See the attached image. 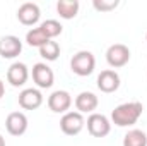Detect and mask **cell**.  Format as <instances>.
Listing matches in <instances>:
<instances>
[{"label":"cell","instance_id":"22","mask_svg":"<svg viewBox=\"0 0 147 146\" xmlns=\"http://www.w3.org/2000/svg\"><path fill=\"white\" fill-rule=\"evenodd\" d=\"M0 146H5V139H3V136L0 134Z\"/></svg>","mask_w":147,"mask_h":146},{"label":"cell","instance_id":"4","mask_svg":"<svg viewBox=\"0 0 147 146\" xmlns=\"http://www.w3.org/2000/svg\"><path fill=\"white\" fill-rule=\"evenodd\" d=\"M128 60H130V50L123 43H115L106 50V62L115 69H120V67L127 65Z\"/></svg>","mask_w":147,"mask_h":146},{"label":"cell","instance_id":"17","mask_svg":"<svg viewBox=\"0 0 147 146\" xmlns=\"http://www.w3.org/2000/svg\"><path fill=\"white\" fill-rule=\"evenodd\" d=\"M48 41H50V38L41 31V28H33V29H29L28 35H26V43H28L29 46H38V48H41V46H43L45 43H48Z\"/></svg>","mask_w":147,"mask_h":146},{"label":"cell","instance_id":"20","mask_svg":"<svg viewBox=\"0 0 147 146\" xmlns=\"http://www.w3.org/2000/svg\"><path fill=\"white\" fill-rule=\"evenodd\" d=\"M118 3H120L118 0H94L92 7L99 12H110V10L118 7Z\"/></svg>","mask_w":147,"mask_h":146},{"label":"cell","instance_id":"13","mask_svg":"<svg viewBox=\"0 0 147 146\" xmlns=\"http://www.w3.org/2000/svg\"><path fill=\"white\" fill-rule=\"evenodd\" d=\"M98 88L103 93H115L120 88V76H118V72H115L113 69L101 71V74L98 76Z\"/></svg>","mask_w":147,"mask_h":146},{"label":"cell","instance_id":"12","mask_svg":"<svg viewBox=\"0 0 147 146\" xmlns=\"http://www.w3.org/2000/svg\"><path fill=\"white\" fill-rule=\"evenodd\" d=\"M29 77V71H28V65L22 64V62H14L9 71H7V81L14 86V88H19V86H24L26 81Z\"/></svg>","mask_w":147,"mask_h":146},{"label":"cell","instance_id":"14","mask_svg":"<svg viewBox=\"0 0 147 146\" xmlns=\"http://www.w3.org/2000/svg\"><path fill=\"white\" fill-rule=\"evenodd\" d=\"M98 103H99L98 96L91 91H82L75 96V108L79 113H94Z\"/></svg>","mask_w":147,"mask_h":146},{"label":"cell","instance_id":"8","mask_svg":"<svg viewBox=\"0 0 147 146\" xmlns=\"http://www.w3.org/2000/svg\"><path fill=\"white\" fill-rule=\"evenodd\" d=\"M41 17V10L36 3L33 2H24L19 9H17V19L21 24L24 26H34Z\"/></svg>","mask_w":147,"mask_h":146},{"label":"cell","instance_id":"23","mask_svg":"<svg viewBox=\"0 0 147 146\" xmlns=\"http://www.w3.org/2000/svg\"><path fill=\"white\" fill-rule=\"evenodd\" d=\"M146 41H147V35H146Z\"/></svg>","mask_w":147,"mask_h":146},{"label":"cell","instance_id":"16","mask_svg":"<svg viewBox=\"0 0 147 146\" xmlns=\"http://www.w3.org/2000/svg\"><path fill=\"white\" fill-rule=\"evenodd\" d=\"M123 146H147V134L140 129H132L125 134Z\"/></svg>","mask_w":147,"mask_h":146},{"label":"cell","instance_id":"7","mask_svg":"<svg viewBox=\"0 0 147 146\" xmlns=\"http://www.w3.org/2000/svg\"><path fill=\"white\" fill-rule=\"evenodd\" d=\"M33 81L36 83L38 88L41 89H46V88H51L53 83H55V74L51 71V67H48L46 64L43 62H38L33 65Z\"/></svg>","mask_w":147,"mask_h":146},{"label":"cell","instance_id":"3","mask_svg":"<svg viewBox=\"0 0 147 146\" xmlns=\"http://www.w3.org/2000/svg\"><path fill=\"white\" fill-rule=\"evenodd\" d=\"M87 131L94 138H105L111 131L110 119L103 113H91L87 117Z\"/></svg>","mask_w":147,"mask_h":146},{"label":"cell","instance_id":"15","mask_svg":"<svg viewBox=\"0 0 147 146\" xmlns=\"http://www.w3.org/2000/svg\"><path fill=\"white\" fill-rule=\"evenodd\" d=\"M80 3L77 0H58L57 2V12L62 19H74L79 14Z\"/></svg>","mask_w":147,"mask_h":146},{"label":"cell","instance_id":"9","mask_svg":"<svg viewBox=\"0 0 147 146\" xmlns=\"http://www.w3.org/2000/svg\"><path fill=\"white\" fill-rule=\"evenodd\" d=\"M7 132L12 136H22L28 131V117L22 112H12L5 119Z\"/></svg>","mask_w":147,"mask_h":146},{"label":"cell","instance_id":"1","mask_svg":"<svg viewBox=\"0 0 147 146\" xmlns=\"http://www.w3.org/2000/svg\"><path fill=\"white\" fill-rule=\"evenodd\" d=\"M142 112H144V107L140 102L121 103L111 112V120L118 127H128V126H134L140 119Z\"/></svg>","mask_w":147,"mask_h":146},{"label":"cell","instance_id":"11","mask_svg":"<svg viewBox=\"0 0 147 146\" xmlns=\"http://www.w3.org/2000/svg\"><path fill=\"white\" fill-rule=\"evenodd\" d=\"M43 103V95L36 88H26L19 93V105L24 110H36Z\"/></svg>","mask_w":147,"mask_h":146},{"label":"cell","instance_id":"6","mask_svg":"<svg viewBox=\"0 0 147 146\" xmlns=\"http://www.w3.org/2000/svg\"><path fill=\"white\" fill-rule=\"evenodd\" d=\"M72 107V96L65 89H57L48 96V108L55 113H67Z\"/></svg>","mask_w":147,"mask_h":146},{"label":"cell","instance_id":"21","mask_svg":"<svg viewBox=\"0 0 147 146\" xmlns=\"http://www.w3.org/2000/svg\"><path fill=\"white\" fill-rule=\"evenodd\" d=\"M5 95V84H3V81L0 79V98Z\"/></svg>","mask_w":147,"mask_h":146},{"label":"cell","instance_id":"19","mask_svg":"<svg viewBox=\"0 0 147 146\" xmlns=\"http://www.w3.org/2000/svg\"><path fill=\"white\" fill-rule=\"evenodd\" d=\"M39 55L45 59V60H50V62H53V60H57L58 59V55H60V45L57 43V41H48V43H45L41 48H39Z\"/></svg>","mask_w":147,"mask_h":146},{"label":"cell","instance_id":"2","mask_svg":"<svg viewBox=\"0 0 147 146\" xmlns=\"http://www.w3.org/2000/svg\"><path fill=\"white\" fill-rule=\"evenodd\" d=\"M94 67H96V59L91 52L87 50H80L77 52L70 60V69L74 74L80 76V77H86L89 74L94 72Z\"/></svg>","mask_w":147,"mask_h":146},{"label":"cell","instance_id":"5","mask_svg":"<svg viewBox=\"0 0 147 146\" xmlns=\"http://www.w3.org/2000/svg\"><path fill=\"white\" fill-rule=\"evenodd\" d=\"M86 126V120L82 117V113L79 112H67L63 113V117L60 119V129L63 134L67 136H75L79 134Z\"/></svg>","mask_w":147,"mask_h":146},{"label":"cell","instance_id":"18","mask_svg":"<svg viewBox=\"0 0 147 146\" xmlns=\"http://www.w3.org/2000/svg\"><path fill=\"white\" fill-rule=\"evenodd\" d=\"M39 28H41V31L50 38V40L51 38H57L58 35H62V31H63V26L57 19H46V21H43L39 24Z\"/></svg>","mask_w":147,"mask_h":146},{"label":"cell","instance_id":"10","mask_svg":"<svg viewBox=\"0 0 147 146\" xmlns=\"http://www.w3.org/2000/svg\"><path fill=\"white\" fill-rule=\"evenodd\" d=\"M22 52V41L14 35L0 38V57L3 59H16Z\"/></svg>","mask_w":147,"mask_h":146}]
</instances>
